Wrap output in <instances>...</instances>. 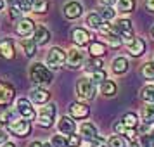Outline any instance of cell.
<instances>
[{"label":"cell","instance_id":"obj_48","mask_svg":"<svg viewBox=\"0 0 154 147\" xmlns=\"http://www.w3.org/2000/svg\"><path fill=\"white\" fill-rule=\"evenodd\" d=\"M28 147H43V144L42 142H38V140H35V142H31Z\"/></svg>","mask_w":154,"mask_h":147},{"label":"cell","instance_id":"obj_25","mask_svg":"<svg viewBox=\"0 0 154 147\" xmlns=\"http://www.w3.org/2000/svg\"><path fill=\"white\" fill-rule=\"evenodd\" d=\"M21 47L24 50V54L28 57H33L36 54V43L33 38H23L21 40Z\"/></svg>","mask_w":154,"mask_h":147},{"label":"cell","instance_id":"obj_31","mask_svg":"<svg viewBox=\"0 0 154 147\" xmlns=\"http://www.w3.org/2000/svg\"><path fill=\"white\" fill-rule=\"evenodd\" d=\"M107 147H128V144H126L125 137H121V135H111L109 140H107Z\"/></svg>","mask_w":154,"mask_h":147},{"label":"cell","instance_id":"obj_35","mask_svg":"<svg viewBox=\"0 0 154 147\" xmlns=\"http://www.w3.org/2000/svg\"><path fill=\"white\" fill-rule=\"evenodd\" d=\"M47 9H49V2L47 0H35L33 2V12H38V14H42V12H47Z\"/></svg>","mask_w":154,"mask_h":147},{"label":"cell","instance_id":"obj_22","mask_svg":"<svg viewBox=\"0 0 154 147\" xmlns=\"http://www.w3.org/2000/svg\"><path fill=\"white\" fill-rule=\"evenodd\" d=\"M99 90H100V93L106 95V97H114L118 87H116V83H114L112 80H106V81H102V83L99 85Z\"/></svg>","mask_w":154,"mask_h":147},{"label":"cell","instance_id":"obj_13","mask_svg":"<svg viewBox=\"0 0 154 147\" xmlns=\"http://www.w3.org/2000/svg\"><path fill=\"white\" fill-rule=\"evenodd\" d=\"M29 99H31V102H35V104H42L45 106L49 102L50 99V93L47 88H43V87H36L33 90L29 92Z\"/></svg>","mask_w":154,"mask_h":147},{"label":"cell","instance_id":"obj_29","mask_svg":"<svg viewBox=\"0 0 154 147\" xmlns=\"http://www.w3.org/2000/svg\"><path fill=\"white\" fill-rule=\"evenodd\" d=\"M142 119L146 125H152L154 123V104H147L142 109Z\"/></svg>","mask_w":154,"mask_h":147},{"label":"cell","instance_id":"obj_2","mask_svg":"<svg viewBox=\"0 0 154 147\" xmlns=\"http://www.w3.org/2000/svg\"><path fill=\"white\" fill-rule=\"evenodd\" d=\"M76 93L78 97L83 99V100H92L95 97V93H97V88H95V85H94V81L90 78L82 76L76 81Z\"/></svg>","mask_w":154,"mask_h":147},{"label":"cell","instance_id":"obj_24","mask_svg":"<svg viewBox=\"0 0 154 147\" xmlns=\"http://www.w3.org/2000/svg\"><path fill=\"white\" fill-rule=\"evenodd\" d=\"M85 23L90 26L92 29H100L102 26H104V21H102V17L97 14V12H90V14L87 16V19H85Z\"/></svg>","mask_w":154,"mask_h":147},{"label":"cell","instance_id":"obj_12","mask_svg":"<svg viewBox=\"0 0 154 147\" xmlns=\"http://www.w3.org/2000/svg\"><path fill=\"white\" fill-rule=\"evenodd\" d=\"M64 16L68 17V19H78L80 16L83 14V7H82V4L76 2V0H71L68 2L66 5H64Z\"/></svg>","mask_w":154,"mask_h":147},{"label":"cell","instance_id":"obj_20","mask_svg":"<svg viewBox=\"0 0 154 147\" xmlns=\"http://www.w3.org/2000/svg\"><path fill=\"white\" fill-rule=\"evenodd\" d=\"M17 116H19V112L16 111V107H5L0 112V125H9L16 119H19Z\"/></svg>","mask_w":154,"mask_h":147},{"label":"cell","instance_id":"obj_34","mask_svg":"<svg viewBox=\"0 0 154 147\" xmlns=\"http://www.w3.org/2000/svg\"><path fill=\"white\" fill-rule=\"evenodd\" d=\"M97 14L102 17V21H112L114 16H116V11H114L112 7H104V9H100Z\"/></svg>","mask_w":154,"mask_h":147},{"label":"cell","instance_id":"obj_54","mask_svg":"<svg viewBox=\"0 0 154 147\" xmlns=\"http://www.w3.org/2000/svg\"><path fill=\"white\" fill-rule=\"evenodd\" d=\"M151 137H152V139H154V128H152V132H151Z\"/></svg>","mask_w":154,"mask_h":147},{"label":"cell","instance_id":"obj_5","mask_svg":"<svg viewBox=\"0 0 154 147\" xmlns=\"http://www.w3.org/2000/svg\"><path fill=\"white\" fill-rule=\"evenodd\" d=\"M66 64L69 69H80L85 64V52L80 49H69L66 52Z\"/></svg>","mask_w":154,"mask_h":147},{"label":"cell","instance_id":"obj_17","mask_svg":"<svg viewBox=\"0 0 154 147\" xmlns=\"http://www.w3.org/2000/svg\"><path fill=\"white\" fill-rule=\"evenodd\" d=\"M75 130H76V125H75L73 118L63 116V118L59 119V132L61 133H64V135H73Z\"/></svg>","mask_w":154,"mask_h":147},{"label":"cell","instance_id":"obj_6","mask_svg":"<svg viewBox=\"0 0 154 147\" xmlns=\"http://www.w3.org/2000/svg\"><path fill=\"white\" fill-rule=\"evenodd\" d=\"M125 45L128 52H130V56L133 57H140L144 56V52H146V42L142 40V38H125Z\"/></svg>","mask_w":154,"mask_h":147},{"label":"cell","instance_id":"obj_4","mask_svg":"<svg viewBox=\"0 0 154 147\" xmlns=\"http://www.w3.org/2000/svg\"><path fill=\"white\" fill-rule=\"evenodd\" d=\"M63 64H66V52L61 47H52L47 52V59H45V66L50 69H59Z\"/></svg>","mask_w":154,"mask_h":147},{"label":"cell","instance_id":"obj_49","mask_svg":"<svg viewBox=\"0 0 154 147\" xmlns=\"http://www.w3.org/2000/svg\"><path fill=\"white\" fill-rule=\"evenodd\" d=\"M128 147H140V144L137 142V140H132V142L128 144Z\"/></svg>","mask_w":154,"mask_h":147},{"label":"cell","instance_id":"obj_37","mask_svg":"<svg viewBox=\"0 0 154 147\" xmlns=\"http://www.w3.org/2000/svg\"><path fill=\"white\" fill-rule=\"evenodd\" d=\"M50 145L52 147H68V142L64 139L63 135H54L50 139Z\"/></svg>","mask_w":154,"mask_h":147},{"label":"cell","instance_id":"obj_1","mask_svg":"<svg viewBox=\"0 0 154 147\" xmlns=\"http://www.w3.org/2000/svg\"><path fill=\"white\" fill-rule=\"evenodd\" d=\"M29 80L35 85H49L52 81V73L49 71L47 66H43L42 63H35L31 68H29Z\"/></svg>","mask_w":154,"mask_h":147},{"label":"cell","instance_id":"obj_10","mask_svg":"<svg viewBox=\"0 0 154 147\" xmlns=\"http://www.w3.org/2000/svg\"><path fill=\"white\" fill-rule=\"evenodd\" d=\"M112 28L118 33L119 38H132L133 36V26L130 19H118L116 24H112Z\"/></svg>","mask_w":154,"mask_h":147},{"label":"cell","instance_id":"obj_41","mask_svg":"<svg viewBox=\"0 0 154 147\" xmlns=\"http://www.w3.org/2000/svg\"><path fill=\"white\" fill-rule=\"evenodd\" d=\"M107 145V142H106L104 139H102V137H95V139H92L90 140V147H106Z\"/></svg>","mask_w":154,"mask_h":147},{"label":"cell","instance_id":"obj_9","mask_svg":"<svg viewBox=\"0 0 154 147\" xmlns=\"http://www.w3.org/2000/svg\"><path fill=\"white\" fill-rule=\"evenodd\" d=\"M99 35H102V38H106L107 42L111 43L114 49H118V47H121V38L118 36V33L114 31V28H112V24H106L104 23V26L99 29Z\"/></svg>","mask_w":154,"mask_h":147},{"label":"cell","instance_id":"obj_3","mask_svg":"<svg viewBox=\"0 0 154 147\" xmlns=\"http://www.w3.org/2000/svg\"><path fill=\"white\" fill-rule=\"evenodd\" d=\"M57 114V106L56 104H45L40 109V112L36 114V119H38V125L43 126V128H50L54 125V118Z\"/></svg>","mask_w":154,"mask_h":147},{"label":"cell","instance_id":"obj_53","mask_svg":"<svg viewBox=\"0 0 154 147\" xmlns=\"http://www.w3.org/2000/svg\"><path fill=\"white\" fill-rule=\"evenodd\" d=\"M151 35H152V38H154V26H152V29H151Z\"/></svg>","mask_w":154,"mask_h":147},{"label":"cell","instance_id":"obj_52","mask_svg":"<svg viewBox=\"0 0 154 147\" xmlns=\"http://www.w3.org/2000/svg\"><path fill=\"white\" fill-rule=\"evenodd\" d=\"M43 147H52V145H50V142H45V144H43Z\"/></svg>","mask_w":154,"mask_h":147},{"label":"cell","instance_id":"obj_30","mask_svg":"<svg viewBox=\"0 0 154 147\" xmlns=\"http://www.w3.org/2000/svg\"><path fill=\"white\" fill-rule=\"evenodd\" d=\"M85 69L87 71H90V73H95V71H99V69H102V61L99 59V57H92V59H88V61H85Z\"/></svg>","mask_w":154,"mask_h":147},{"label":"cell","instance_id":"obj_43","mask_svg":"<svg viewBox=\"0 0 154 147\" xmlns=\"http://www.w3.org/2000/svg\"><path fill=\"white\" fill-rule=\"evenodd\" d=\"M126 130H128V128H126L121 121H118V123L114 125V132H116V135H121V137H123V135L126 133Z\"/></svg>","mask_w":154,"mask_h":147},{"label":"cell","instance_id":"obj_46","mask_svg":"<svg viewBox=\"0 0 154 147\" xmlns=\"http://www.w3.org/2000/svg\"><path fill=\"white\" fill-rule=\"evenodd\" d=\"M146 7H147V11L154 12V0H146Z\"/></svg>","mask_w":154,"mask_h":147},{"label":"cell","instance_id":"obj_33","mask_svg":"<svg viewBox=\"0 0 154 147\" xmlns=\"http://www.w3.org/2000/svg\"><path fill=\"white\" fill-rule=\"evenodd\" d=\"M142 76L146 80H154V61H149L142 66Z\"/></svg>","mask_w":154,"mask_h":147},{"label":"cell","instance_id":"obj_38","mask_svg":"<svg viewBox=\"0 0 154 147\" xmlns=\"http://www.w3.org/2000/svg\"><path fill=\"white\" fill-rule=\"evenodd\" d=\"M140 147H154V139L151 137V133H146L140 137Z\"/></svg>","mask_w":154,"mask_h":147},{"label":"cell","instance_id":"obj_42","mask_svg":"<svg viewBox=\"0 0 154 147\" xmlns=\"http://www.w3.org/2000/svg\"><path fill=\"white\" fill-rule=\"evenodd\" d=\"M23 14L21 7H9V16H11V19H19Z\"/></svg>","mask_w":154,"mask_h":147},{"label":"cell","instance_id":"obj_18","mask_svg":"<svg viewBox=\"0 0 154 147\" xmlns=\"http://www.w3.org/2000/svg\"><path fill=\"white\" fill-rule=\"evenodd\" d=\"M0 56L5 57V59L14 57V40L12 38H4L0 42Z\"/></svg>","mask_w":154,"mask_h":147},{"label":"cell","instance_id":"obj_11","mask_svg":"<svg viewBox=\"0 0 154 147\" xmlns=\"http://www.w3.org/2000/svg\"><path fill=\"white\" fill-rule=\"evenodd\" d=\"M14 93H16V90L12 85L5 83V81L0 83V106H4V109H5L7 104H11L14 100Z\"/></svg>","mask_w":154,"mask_h":147},{"label":"cell","instance_id":"obj_26","mask_svg":"<svg viewBox=\"0 0 154 147\" xmlns=\"http://www.w3.org/2000/svg\"><path fill=\"white\" fill-rule=\"evenodd\" d=\"M121 123L130 130V128H137L139 126V116L135 114V112H126L123 114V118H121Z\"/></svg>","mask_w":154,"mask_h":147},{"label":"cell","instance_id":"obj_23","mask_svg":"<svg viewBox=\"0 0 154 147\" xmlns=\"http://www.w3.org/2000/svg\"><path fill=\"white\" fill-rule=\"evenodd\" d=\"M128 59L126 57H116L114 61H112L111 68H112V73H116V75H123L128 71Z\"/></svg>","mask_w":154,"mask_h":147},{"label":"cell","instance_id":"obj_14","mask_svg":"<svg viewBox=\"0 0 154 147\" xmlns=\"http://www.w3.org/2000/svg\"><path fill=\"white\" fill-rule=\"evenodd\" d=\"M69 111V118H76V119H82V118H87L90 114V107L87 104H80V102H73V104L68 107Z\"/></svg>","mask_w":154,"mask_h":147},{"label":"cell","instance_id":"obj_7","mask_svg":"<svg viewBox=\"0 0 154 147\" xmlns=\"http://www.w3.org/2000/svg\"><path fill=\"white\" fill-rule=\"evenodd\" d=\"M9 132L17 135V137H26L29 132H31V123H29L28 119H16L12 123H9Z\"/></svg>","mask_w":154,"mask_h":147},{"label":"cell","instance_id":"obj_51","mask_svg":"<svg viewBox=\"0 0 154 147\" xmlns=\"http://www.w3.org/2000/svg\"><path fill=\"white\" fill-rule=\"evenodd\" d=\"M5 7V0H0V11Z\"/></svg>","mask_w":154,"mask_h":147},{"label":"cell","instance_id":"obj_45","mask_svg":"<svg viewBox=\"0 0 154 147\" xmlns=\"http://www.w3.org/2000/svg\"><path fill=\"white\" fill-rule=\"evenodd\" d=\"M5 4H9V7H21L19 0H5Z\"/></svg>","mask_w":154,"mask_h":147},{"label":"cell","instance_id":"obj_28","mask_svg":"<svg viewBox=\"0 0 154 147\" xmlns=\"http://www.w3.org/2000/svg\"><path fill=\"white\" fill-rule=\"evenodd\" d=\"M140 99L147 104H154V85H146L140 90Z\"/></svg>","mask_w":154,"mask_h":147},{"label":"cell","instance_id":"obj_8","mask_svg":"<svg viewBox=\"0 0 154 147\" xmlns=\"http://www.w3.org/2000/svg\"><path fill=\"white\" fill-rule=\"evenodd\" d=\"M16 111L19 112V116H23V119L31 121V119L36 118V112H35V109H33V106H31V102H29L28 99H19L17 104H16Z\"/></svg>","mask_w":154,"mask_h":147},{"label":"cell","instance_id":"obj_50","mask_svg":"<svg viewBox=\"0 0 154 147\" xmlns=\"http://www.w3.org/2000/svg\"><path fill=\"white\" fill-rule=\"evenodd\" d=\"M0 147H16V145L12 144V142H5V144H2Z\"/></svg>","mask_w":154,"mask_h":147},{"label":"cell","instance_id":"obj_36","mask_svg":"<svg viewBox=\"0 0 154 147\" xmlns=\"http://www.w3.org/2000/svg\"><path fill=\"white\" fill-rule=\"evenodd\" d=\"M92 81H94V85H100L102 81H106V71L104 69H99L95 71V73H92Z\"/></svg>","mask_w":154,"mask_h":147},{"label":"cell","instance_id":"obj_39","mask_svg":"<svg viewBox=\"0 0 154 147\" xmlns=\"http://www.w3.org/2000/svg\"><path fill=\"white\" fill-rule=\"evenodd\" d=\"M66 142H68V147H80V144H82V137L73 133V135H69V137H68V140H66Z\"/></svg>","mask_w":154,"mask_h":147},{"label":"cell","instance_id":"obj_16","mask_svg":"<svg viewBox=\"0 0 154 147\" xmlns=\"http://www.w3.org/2000/svg\"><path fill=\"white\" fill-rule=\"evenodd\" d=\"M33 33H35V23H33V19H29V17L19 19V23H17V35L28 38Z\"/></svg>","mask_w":154,"mask_h":147},{"label":"cell","instance_id":"obj_19","mask_svg":"<svg viewBox=\"0 0 154 147\" xmlns=\"http://www.w3.org/2000/svg\"><path fill=\"white\" fill-rule=\"evenodd\" d=\"M33 40H35L36 45H45V43H49V40H50V31L45 28V26H38V28H35Z\"/></svg>","mask_w":154,"mask_h":147},{"label":"cell","instance_id":"obj_32","mask_svg":"<svg viewBox=\"0 0 154 147\" xmlns=\"http://www.w3.org/2000/svg\"><path fill=\"white\" fill-rule=\"evenodd\" d=\"M135 9V0H118V11L119 12H133Z\"/></svg>","mask_w":154,"mask_h":147},{"label":"cell","instance_id":"obj_21","mask_svg":"<svg viewBox=\"0 0 154 147\" xmlns=\"http://www.w3.org/2000/svg\"><path fill=\"white\" fill-rule=\"evenodd\" d=\"M80 135H82V139H87V140L95 139L97 137V126L94 125V123L85 121L83 125L80 126Z\"/></svg>","mask_w":154,"mask_h":147},{"label":"cell","instance_id":"obj_15","mask_svg":"<svg viewBox=\"0 0 154 147\" xmlns=\"http://www.w3.org/2000/svg\"><path fill=\"white\" fill-rule=\"evenodd\" d=\"M71 38H73V42L76 43L78 47H85L87 43H90V33L85 28H80V26L71 31Z\"/></svg>","mask_w":154,"mask_h":147},{"label":"cell","instance_id":"obj_40","mask_svg":"<svg viewBox=\"0 0 154 147\" xmlns=\"http://www.w3.org/2000/svg\"><path fill=\"white\" fill-rule=\"evenodd\" d=\"M33 2H35V0H19V5H21L23 12H29V11L33 9Z\"/></svg>","mask_w":154,"mask_h":147},{"label":"cell","instance_id":"obj_44","mask_svg":"<svg viewBox=\"0 0 154 147\" xmlns=\"http://www.w3.org/2000/svg\"><path fill=\"white\" fill-rule=\"evenodd\" d=\"M7 139H9V135L4 132L2 128H0V145H2V144H5V142H7Z\"/></svg>","mask_w":154,"mask_h":147},{"label":"cell","instance_id":"obj_27","mask_svg":"<svg viewBox=\"0 0 154 147\" xmlns=\"http://www.w3.org/2000/svg\"><path fill=\"white\" fill-rule=\"evenodd\" d=\"M88 52L92 54V57H102L106 54V45L100 42H90L88 43Z\"/></svg>","mask_w":154,"mask_h":147},{"label":"cell","instance_id":"obj_47","mask_svg":"<svg viewBox=\"0 0 154 147\" xmlns=\"http://www.w3.org/2000/svg\"><path fill=\"white\" fill-rule=\"evenodd\" d=\"M100 2H102V4H104L106 7H112V5H114V4H116V2H118V0H100Z\"/></svg>","mask_w":154,"mask_h":147}]
</instances>
